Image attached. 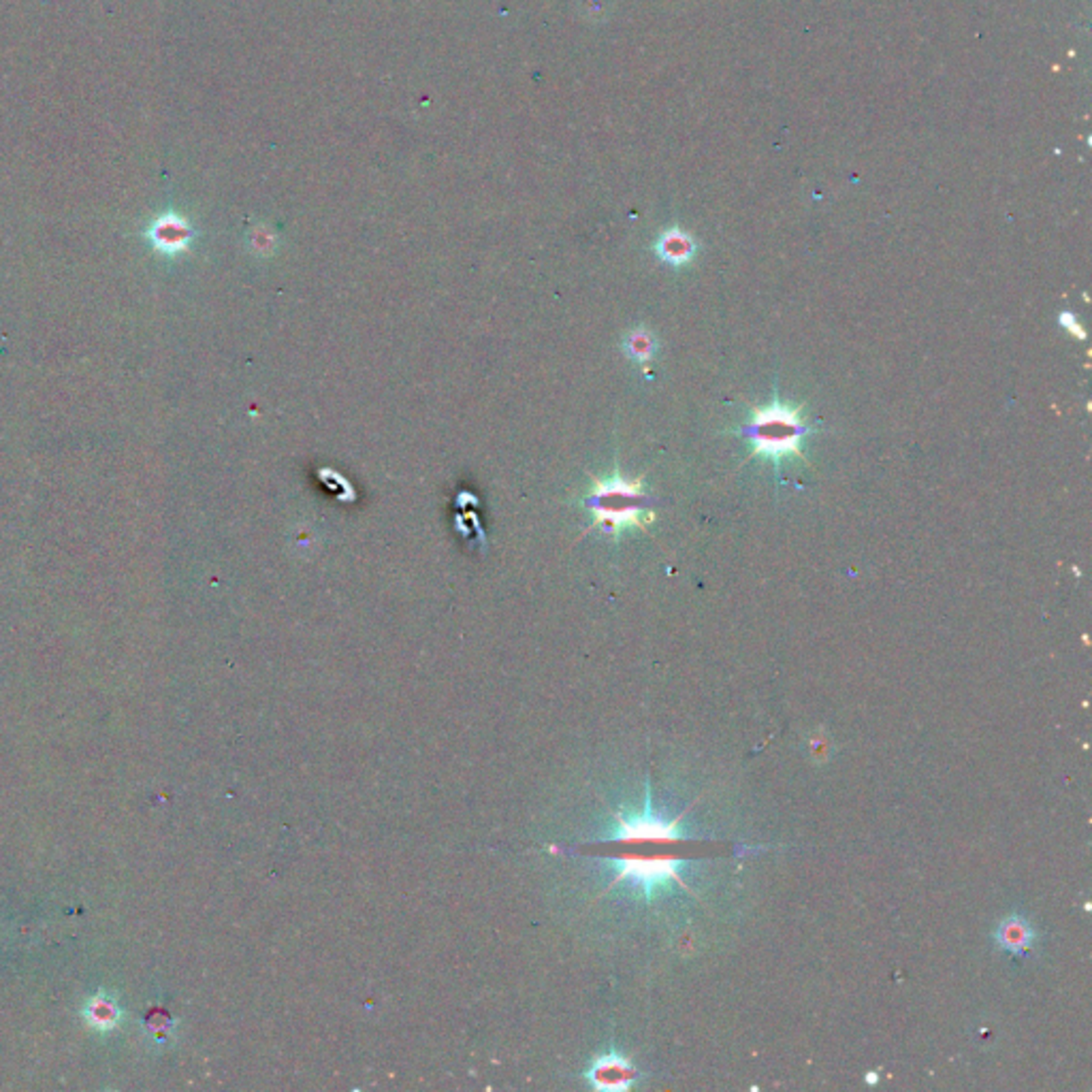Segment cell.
I'll return each mask as SVG.
<instances>
[{"label": "cell", "mask_w": 1092, "mask_h": 1092, "mask_svg": "<svg viewBox=\"0 0 1092 1092\" xmlns=\"http://www.w3.org/2000/svg\"><path fill=\"white\" fill-rule=\"evenodd\" d=\"M642 502H645V491H642L640 480H623L619 474L608 480H597L585 500L587 508L596 517L593 525L608 536H619L625 529L645 528L653 519V512H648Z\"/></svg>", "instance_id": "obj_2"}, {"label": "cell", "mask_w": 1092, "mask_h": 1092, "mask_svg": "<svg viewBox=\"0 0 1092 1092\" xmlns=\"http://www.w3.org/2000/svg\"><path fill=\"white\" fill-rule=\"evenodd\" d=\"M685 813H681L676 819L666 822L664 817L653 813L651 805V790L647 787V800L645 808L640 815H614V841H681L685 839L681 833V822H683Z\"/></svg>", "instance_id": "obj_4"}, {"label": "cell", "mask_w": 1092, "mask_h": 1092, "mask_svg": "<svg viewBox=\"0 0 1092 1092\" xmlns=\"http://www.w3.org/2000/svg\"><path fill=\"white\" fill-rule=\"evenodd\" d=\"M585 1078L596 1090H628L639 1082L640 1073L628 1058L611 1052L596 1058Z\"/></svg>", "instance_id": "obj_5"}, {"label": "cell", "mask_w": 1092, "mask_h": 1092, "mask_svg": "<svg viewBox=\"0 0 1092 1092\" xmlns=\"http://www.w3.org/2000/svg\"><path fill=\"white\" fill-rule=\"evenodd\" d=\"M867 1082H868V1084H875V1082H877V1073H868V1075H867Z\"/></svg>", "instance_id": "obj_12"}, {"label": "cell", "mask_w": 1092, "mask_h": 1092, "mask_svg": "<svg viewBox=\"0 0 1092 1092\" xmlns=\"http://www.w3.org/2000/svg\"><path fill=\"white\" fill-rule=\"evenodd\" d=\"M613 862H614V870H617V875H614V879L611 881V885H608V890L614 888V885L621 884V881H630L631 885H636V888L645 894L647 901H651L657 888H668L670 881H676L681 888L694 894V890L690 888V884H687V881L683 879V875H681V868H683L687 862L679 860V858L623 856V858H614Z\"/></svg>", "instance_id": "obj_3"}, {"label": "cell", "mask_w": 1092, "mask_h": 1092, "mask_svg": "<svg viewBox=\"0 0 1092 1092\" xmlns=\"http://www.w3.org/2000/svg\"><path fill=\"white\" fill-rule=\"evenodd\" d=\"M148 237L158 252L174 257V254L184 252L186 248L190 246L195 231H192V226L188 224L182 216L165 214L154 220L148 231Z\"/></svg>", "instance_id": "obj_6"}, {"label": "cell", "mask_w": 1092, "mask_h": 1092, "mask_svg": "<svg viewBox=\"0 0 1092 1092\" xmlns=\"http://www.w3.org/2000/svg\"><path fill=\"white\" fill-rule=\"evenodd\" d=\"M88 1020L92 1027L97 1029H112L118 1022V1007L114 1005L107 996H97L90 1005H88Z\"/></svg>", "instance_id": "obj_10"}, {"label": "cell", "mask_w": 1092, "mask_h": 1092, "mask_svg": "<svg viewBox=\"0 0 1092 1092\" xmlns=\"http://www.w3.org/2000/svg\"><path fill=\"white\" fill-rule=\"evenodd\" d=\"M696 241L681 229L664 231L656 241V254L673 267H683V265L690 263L696 257Z\"/></svg>", "instance_id": "obj_7"}, {"label": "cell", "mask_w": 1092, "mask_h": 1092, "mask_svg": "<svg viewBox=\"0 0 1092 1092\" xmlns=\"http://www.w3.org/2000/svg\"><path fill=\"white\" fill-rule=\"evenodd\" d=\"M656 337H653L648 331L639 329V331H631V334L625 337L623 348L625 354H628L630 359H634V361L639 363H648L653 359V354H656Z\"/></svg>", "instance_id": "obj_9"}, {"label": "cell", "mask_w": 1092, "mask_h": 1092, "mask_svg": "<svg viewBox=\"0 0 1092 1092\" xmlns=\"http://www.w3.org/2000/svg\"><path fill=\"white\" fill-rule=\"evenodd\" d=\"M995 941L1003 952H1012V953H1016V956H1024V953L1029 952V947L1033 945L1035 930L1024 918L1012 916V918H1007L1005 922L999 924V928H996V933H995Z\"/></svg>", "instance_id": "obj_8"}, {"label": "cell", "mask_w": 1092, "mask_h": 1092, "mask_svg": "<svg viewBox=\"0 0 1092 1092\" xmlns=\"http://www.w3.org/2000/svg\"><path fill=\"white\" fill-rule=\"evenodd\" d=\"M1058 323H1061V325L1064 326V329H1067L1069 334H1071V335H1078L1079 340H1084V337H1086L1084 329H1082V325H1079L1078 320H1075V316H1073V314L1062 312L1061 316H1058Z\"/></svg>", "instance_id": "obj_11"}, {"label": "cell", "mask_w": 1092, "mask_h": 1092, "mask_svg": "<svg viewBox=\"0 0 1092 1092\" xmlns=\"http://www.w3.org/2000/svg\"><path fill=\"white\" fill-rule=\"evenodd\" d=\"M808 427L802 420V408L790 406L775 397L768 406L751 410V423L741 434L751 442L753 457L781 463L787 457L802 459V437Z\"/></svg>", "instance_id": "obj_1"}]
</instances>
